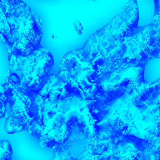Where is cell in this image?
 <instances>
[{
	"instance_id": "obj_1",
	"label": "cell",
	"mask_w": 160,
	"mask_h": 160,
	"mask_svg": "<svg viewBox=\"0 0 160 160\" xmlns=\"http://www.w3.org/2000/svg\"><path fill=\"white\" fill-rule=\"evenodd\" d=\"M9 1L2 8L10 29V39L15 38L12 46L15 52L27 56L40 45L43 33L42 18L24 2Z\"/></svg>"
},
{
	"instance_id": "obj_2",
	"label": "cell",
	"mask_w": 160,
	"mask_h": 160,
	"mask_svg": "<svg viewBox=\"0 0 160 160\" xmlns=\"http://www.w3.org/2000/svg\"><path fill=\"white\" fill-rule=\"evenodd\" d=\"M11 93L7 88L0 86V118L8 114L7 104L9 102Z\"/></svg>"
},
{
	"instance_id": "obj_3",
	"label": "cell",
	"mask_w": 160,
	"mask_h": 160,
	"mask_svg": "<svg viewBox=\"0 0 160 160\" xmlns=\"http://www.w3.org/2000/svg\"><path fill=\"white\" fill-rule=\"evenodd\" d=\"M13 151L9 141L0 140V160H12Z\"/></svg>"
},
{
	"instance_id": "obj_4",
	"label": "cell",
	"mask_w": 160,
	"mask_h": 160,
	"mask_svg": "<svg viewBox=\"0 0 160 160\" xmlns=\"http://www.w3.org/2000/svg\"><path fill=\"white\" fill-rule=\"evenodd\" d=\"M73 25L77 34L80 35H82L84 32V29L81 22L78 19H75L73 22Z\"/></svg>"
},
{
	"instance_id": "obj_5",
	"label": "cell",
	"mask_w": 160,
	"mask_h": 160,
	"mask_svg": "<svg viewBox=\"0 0 160 160\" xmlns=\"http://www.w3.org/2000/svg\"><path fill=\"white\" fill-rule=\"evenodd\" d=\"M127 154L122 157L120 160H139V156L133 152H128Z\"/></svg>"
},
{
	"instance_id": "obj_6",
	"label": "cell",
	"mask_w": 160,
	"mask_h": 160,
	"mask_svg": "<svg viewBox=\"0 0 160 160\" xmlns=\"http://www.w3.org/2000/svg\"><path fill=\"white\" fill-rule=\"evenodd\" d=\"M2 25L6 27L9 28V26H8V25L7 22V18L2 8H0V25L1 26V25L2 26ZM0 32L2 33L0 28Z\"/></svg>"
},
{
	"instance_id": "obj_7",
	"label": "cell",
	"mask_w": 160,
	"mask_h": 160,
	"mask_svg": "<svg viewBox=\"0 0 160 160\" xmlns=\"http://www.w3.org/2000/svg\"><path fill=\"white\" fill-rule=\"evenodd\" d=\"M130 31V29L129 27L127 26H125L122 28V30H121V35L122 36L126 35L129 33Z\"/></svg>"
},
{
	"instance_id": "obj_8",
	"label": "cell",
	"mask_w": 160,
	"mask_h": 160,
	"mask_svg": "<svg viewBox=\"0 0 160 160\" xmlns=\"http://www.w3.org/2000/svg\"><path fill=\"white\" fill-rule=\"evenodd\" d=\"M51 37L52 39L56 40L58 38V36L57 34L55 33H52L51 34Z\"/></svg>"
}]
</instances>
